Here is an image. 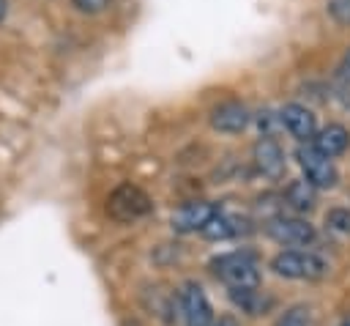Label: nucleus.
Instances as JSON below:
<instances>
[{"instance_id":"obj_22","label":"nucleus","mask_w":350,"mask_h":326,"mask_svg":"<svg viewBox=\"0 0 350 326\" xmlns=\"http://www.w3.org/2000/svg\"><path fill=\"white\" fill-rule=\"evenodd\" d=\"M5 11H8V3H5V0H0V22L5 19Z\"/></svg>"},{"instance_id":"obj_7","label":"nucleus","mask_w":350,"mask_h":326,"mask_svg":"<svg viewBox=\"0 0 350 326\" xmlns=\"http://www.w3.org/2000/svg\"><path fill=\"white\" fill-rule=\"evenodd\" d=\"M279 121H282V126H284L298 142H312L314 134H317V115H314L309 107L298 104V101L284 104V107L279 110Z\"/></svg>"},{"instance_id":"obj_6","label":"nucleus","mask_w":350,"mask_h":326,"mask_svg":"<svg viewBox=\"0 0 350 326\" xmlns=\"http://www.w3.org/2000/svg\"><path fill=\"white\" fill-rule=\"evenodd\" d=\"M178 310L186 326H213L216 315L205 296V290L197 282H183L178 290Z\"/></svg>"},{"instance_id":"obj_15","label":"nucleus","mask_w":350,"mask_h":326,"mask_svg":"<svg viewBox=\"0 0 350 326\" xmlns=\"http://www.w3.org/2000/svg\"><path fill=\"white\" fill-rule=\"evenodd\" d=\"M273 326H312V310L306 304H293L276 318Z\"/></svg>"},{"instance_id":"obj_14","label":"nucleus","mask_w":350,"mask_h":326,"mask_svg":"<svg viewBox=\"0 0 350 326\" xmlns=\"http://www.w3.org/2000/svg\"><path fill=\"white\" fill-rule=\"evenodd\" d=\"M238 233H241V219L238 216H230L224 211H216L213 219L202 227V236L211 238V241H227V238H232Z\"/></svg>"},{"instance_id":"obj_17","label":"nucleus","mask_w":350,"mask_h":326,"mask_svg":"<svg viewBox=\"0 0 350 326\" xmlns=\"http://www.w3.org/2000/svg\"><path fill=\"white\" fill-rule=\"evenodd\" d=\"M254 123H257V129H260L262 137H273V131L282 126L279 112H273V110H260V112L254 115Z\"/></svg>"},{"instance_id":"obj_11","label":"nucleus","mask_w":350,"mask_h":326,"mask_svg":"<svg viewBox=\"0 0 350 326\" xmlns=\"http://www.w3.org/2000/svg\"><path fill=\"white\" fill-rule=\"evenodd\" d=\"M312 145H314L320 153H325L328 159H334V156H339V153H345V151L350 148V131H347L342 123H328V126L317 129Z\"/></svg>"},{"instance_id":"obj_10","label":"nucleus","mask_w":350,"mask_h":326,"mask_svg":"<svg viewBox=\"0 0 350 326\" xmlns=\"http://www.w3.org/2000/svg\"><path fill=\"white\" fill-rule=\"evenodd\" d=\"M254 164L265 178H282L284 173V151L273 137H260L252 148Z\"/></svg>"},{"instance_id":"obj_13","label":"nucleus","mask_w":350,"mask_h":326,"mask_svg":"<svg viewBox=\"0 0 350 326\" xmlns=\"http://www.w3.org/2000/svg\"><path fill=\"white\" fill-rule=\"evenodd\" d=\"M282 200H284V203H287L293 211L306 214V211H312V208H314V203H317V189H314L309 181L295 178V181H290V184L284 186Z\"/></svg>"},{"instance_id":"obj_3","label":"nucleus","mask_w":350,"mask_h":326,"mask_svg":"<svg viewBox=\"0 0 350 326\" xmlns=\"http://www.w3.org/2000/svg\"><path fill=\"white\" fill-rule=\"evenodd\" d=\"M295 159H298V167L304 173V181H309L314 189H334L336 186L339 173H336L334 159L320 153L312 142H301L295 148Z\"/></svg>"},{"instance_id":"obj_19","label":"nucleus","mask_w":350,"mask_h":326,"mask_svg":"<svg viewBox=\"0 0 350 326\" xmlns=\"http://www.w3.org/2000/svg\"><path fill=\"white\" fill-rule=\"evenodd\" d=\"M82 14H98V11H104L107 5H109V0H71Z\"/></svg>"},{"instance_id":"obj_12","label":"nucleus","mask_w":350,"mask_h":326,"mask_svg":"<svg viewBox=\"0 0 350 326\" xmlns=\"http://www.w3.org/2000/svg\"><path fill=\"white\" fill-rule=\"evenodd\" d=\"M227 293H230V301L246 315H265L273 304V299L265 296L260 288H230Z\"/></svg>"},{"instance_id":"obj_21","label":"nucleus","mask_w":350,"mask_h":326,"mask_svg":"<svg viewBox=\"0 0 350 326\" xmlns=\"http://www.w3.org/2000/svg\"><path fill=\"white\" fill-rule=\"evenodd\" d=\"M213 326H238V321H235V318H232V315H219V318H216V323H213Z\"/></svg>"},{"instance_id":"obj_5","label":"nucleus","mask_w":350,"mask_h":326,"mask_svg":"<svg viewBox=\"0 0 350 326\" xmlns=\"http://www.w3.org/2000/svg\"><path fill=\"white\" fill-rule=\"evenodd\" d=\"M265 233L276 241V244H284V247H309L314 244L317 238V230L314 225H309L306 219L301 216H284V214H276L265 222Z\"/></svg>"},{"instance_id":"obj_9","label":"nucleus","mask_w":350,"mask_h":326,"mask_svg":"<svg viewBox=\"0 0 350 326\" xmlns=\"http://www.w3.org/2000/svg\"><path fill=\"white\" fill-rule=\"evenodd\" d=\"M252 112L243 101H224L219 107H213L211 112V126L221 134H241L249 123H252Z\"/></svg>"},{"instance_id":"obj_2","label":"nucleus","mask_w":350,"mask_h":326,"mask_svg":"<svg viewBox=\"0 0 350 326\" xmlns=\"http://www.w3.org/2000/svg\"><path fill=\"white\" fill-rule=\"evenodd\" d=\"M213 274L230 288H260V263L249 252H224L211 260Z\"/></svg>"},{"instance_id":"obj_20","label":"nucleus","mask_w":350,"mask_h":326,"mask_svg":"<svg viewBox=\"0 0 350 326\" xmlns=\"http://www.w3.org/2000/svg\"><path fill=\"white\" fill-rule=\"evenodd\" d=\"M339 74L345 77V79H350V49L342 55V60H339Z\"/></svg>"},{"instance_id":"obj_8","label":"nucleus","mask_w":350,"mask_h":326,"mask_svg":"<svg viewBox=\"0 0 350 326\" xmlns=\"http://www.w3.org/2000/svg\"><path fill=\"white\" fill-rule=\"evenodd\" d=\"M216 211L219 208L213 203H208V200H191V203H183L172 214L170 225H172L175 233H202V227L213 219Z\"/></svg>"},{"instance_id":"obj_18","label":"nucleus","mask_w":350,"mask_h":326,"mask_svg":"<svg viewBox=\"0 0 350 326\" xmlns=\"http://www.w3.org/2000/svg\"><path fill=\"white\" fill-rule=\"evenodd\" d=\"M325 11L331 14L334 22L350 25V0H325Z\"/></svg>"},{"instance_id":"obj_23","label":"nucleus","mask_w":350,"mask_h":326,"mask_svg":"<svg viewBox=\"0 0 350 326\" xmlns=\"http://www.w3.org/2000/svg\"><path fill=\"white\" fill-rule=\"evenodd\" d=\"M339 326H350V315H345V318H342V323H339Z\"/></svg>"},{"instance_id":"obj_1","label":"nucleus","mask_w":350,"mask_h":326,"mask_svg":"<svg viewBox=\"0 0 350 326\" xmlns=\"http://www.w3.org/2000/svg\"><path fill=\"white\" fill-rule=\"evenodd\" d=\"M271 271L284 279H323L328 274V263L309 249H282L271 258Z\"/></svg>"},{"instance_id":"obj_16","label":"nucleus","mask_w":350,"mask_h":326,"mask_svg":"<svg viewBox=\"0 0 350 326\" xmlns=\"http://www.w3.org/2000/svg\"><path fill=\"white\" fill-rule=\"evenodd\" d=\"M325 225L342 236H350V208H331L325 214Z\"/></svg>"},{"instance_id":"obj_4","label":"nucleus","mask_w":350,"mask_h":326,"mask_svg":"<svg viewBox=\"0 0 350 326\" xmlns=\"http://www.w3.org/2000/svg\"><path fill=\"white\" fill-rule=\"evenodd\" d=\"M150 208H153L150 197H148L139 186H131V184L118 186V189L109 195V200H107V211H109V216L118 219V222H137V219H142L145 214H150Z\"/></svg>"}]
</instances>
